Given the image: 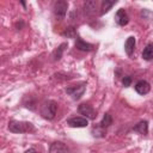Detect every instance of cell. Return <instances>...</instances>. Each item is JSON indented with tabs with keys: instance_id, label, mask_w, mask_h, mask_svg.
<instances>
[{
	"instance_id": "obj_1",
	"label": "cell",
	"mask_w": 153,
	"mask_h": 153,
	"mask_svg": "<svg viewBox=\"0 0 153 153\" xmlns=\"http://www.w3.org/2000/svg\"><path fill=\"white\" fill-rule=\"evenodd\" d=\"M8 130L14 134H24V133H32L35 131V127L31 122L25 121H16L12 120L8 122Z\"/></svg>"
},
{
	"instance_id": "obj_2",
	"label": "cell",
	"mask_w": 153,
	"mask_h": 153,
	"mask_svg": "<svg viewBox=\"0 0 153 153\" xmlns=\"http://www.w3.org/2000/svg\"><path fill=\"white\" fill-rule=\"evenodd\" d=\"M57 111V103L54 100H45L41 106V116L48 121H51L55 118Z\"/></svg>"
},
{
	"instance_id": "obj_3",
	"label": "cell",
	"mask_w": 153,
	"mask_h": 153,
	"mask_svg": "<svg viewBox=\"0 0 153 153\" xmlns=\"http://www.w3.org/2000/svg\"><path fill=\"white\" fill-rule=\"evenodd\" d=\"M85 91H86V82L73 85V86H69L66 88V93L69 94L71 98L74 100H79L82 97V94L85 93Z\"/></svg>"
},
{
	"instance_id": "obj_4",
	"label": "cell",
	"mask_w": 153,
	"mask_h": 153,
	"mask_svg": "<svg viewBox=\"0 0 153 153\" xmlns=\"http://www.w3.org/2000/svg\"><path fill=\"white\" fill-rule=\"evenodd\" d=\"M54 14L57 19H63L67 11H68V1L66 0H57L53 6Z\"/></svg>"
},
{
	"instance_id": "obj_5",
	"label": "cell",
	"mask_w": 153,
	"mask_h": 153,
	"mask_svg": "<svg viewBox=\"0 0 153 153\" xmlns=\"http://www.w3.org/2000/svg\"><path fill=\"white\" fill-rule=\"evenodd\" d=\"M78 112L80 115H82V117H86L87 120H94L96 118V110L93 109V106L88 103H81L78 108Z\"/></svg>"
},
{
	"instance_id": "obj_6",
	"label": "cell",
	"mask_w": 153,
	"mask_h": 153,
	"mask_svg": "<svg viewBox=\"0 0 153 153\" xmlns=\"http://www.w3.org/2000/svg\"><path fill=\"white\" fill-rule=\"evenodd\" d=\"M67 124L72 128H84L88 126V120L82 116H74L67 120Z\"/></svg>"
},
{
	"instance_id": "obj_7",
	"label": "cell",
	"mask_w": 153,
	"mask_h": 153,
	"mask_svg": "<svg viewBox=\"0 0 153 153\" xmlns=\"http://www.w3.org/2000/svg\"><path fill=\"white\" fill-rule=\"evenodd\" d=\"M49 153H69V148L61 141H54L49 146Z\"/></svg>"
},
{
	"instance_id": "obj_8",
	"label": "cell",
	"mask_w": 153,
	"mask_h": 153,
	"mask_svg": "<svg viewBox=\"0 0 153 153\" xmlns=\"http://www.w3.org/2000/svg\"><path fill=\"white\" fill-rule=\"evenodd\" d=\"M115 22L120 25V26H124L129 23V16L128 13L126 12L124 8H120L117 10L116 14H115Z\"/></svg>"
},
{
	"instance_id": "obj_9",
	"label": "cell",
	"mask_w": 153,
	"mask_h": 153,
	"mask_svg": "<svg viewBox=\"0 0 153 153\" xmlns=\"http://www.w3.org/2000/svg\"><path fill=\"white\" fill-rule=\"evenodd\" d=\"M134 87H135V91H136L139 94H141V96L147 94V93L151 91V85H149V82L146 81V80H143V79L139 80V81L135 84Z\"/></svg>"
},
{
	"instance_id": "obj_10",
	"label": "cell",
	"mask_w": 153,
	"mask_h": 153,
	"mask_svg": "<svg viewBox=\"0 0 153 153\" xmlns=\"http://www.w3.org/2000/svg\"><path fill=\"white\" fill-rule=\"evenodd\" d=\"M75 48L78 50H81V51H92L94 49V45L91 44V43H87L85 42L82 38H80L79 36L76 37L75 39Z\"/></svg>"
},
{
	"instance_id": "obj_11",
	"label": "cell",
	"mask_w": 153,
	"mask_h": 153,
	"mask_svg": "<svg viewBox=\"0 0 153 153\" xmlns=\"http://www.w3.org/2000/svg\"><path fill=\"white\" fill-rule=\"evenodd\" d=\"M135 45H136V41H135V37L134 36H129L124 43V51L128 56H131L134 54V50H135Z\"/></svg>"
},
{
	"instance_id": "obj_12",
	"label": "cell",
	"mask_w": 153,
	"mask_h": 153,
	"mask_svg": "<svg viewBox=\"0 0 153 153\" xmlns=\"http://www.w3.org/2000/svg\"><path fill=\"white\" fill-rule=\"evenodd\" d=\"M133 130L136 131V133H139V134H141V135H147L148 134V122L146 120H142V121L137 122L134 126Z\"/></svg>"
},
{
	"instance_id": "obj_13",
	"label": "cell",
	"mask_w": 153,
	"mask_h": 153,
	"mask_svg": "<svg viewBox=\"0 0 153 153\" xmlns=\"http://www.w3.org/2000/svg\"><path fill=\"white\" fill-rule=\"evenodd\" d=\"M96 8H97V1L87 0V1L84 2V12H85V14H87V16L92 14L96 11Z\"/></svg>"
},
{
	"instance_id": "obj_14",
	"label": "cell",
	"mask_w": 153,
	"mask_h": 153,
	"mask_svg": "<svg viewBox=\"0 0 153 153\" xmlns=\"http://www.w3.org/2000/svg\"><path fill=\"white\" fill-rule=\"evenodd\" d=\"M142 59L146 61L153 60V43H148L142 50Z\"/></svg>"
},
{
	"instance_id": "obj_15",
	"label": "cell",
	"mask_w": 153,
	"mask_h": 153,
	"mask_svg": "<svg viewBox=\"0 0 153 153\" xmlns=\"http://www.w3.org/2000/svg\"><path fill=\"white\" fill-rule=\"evenodd\" d=\"M91 133H92V135H93L94 137H105V135H106V128H103V127L99 126V123H98V124H96V126L92 128Z\"/></svg>"
},
{
	"instance_id": "obj_16",
	"label": "cell",
	"mask_w": 153,
	"mask_h": 153,
	"mask_svg": "<svg viewBox=\"0 0 153 153\" xmlns=\"http://www.w3.org/2000/svg\"><path fill=\"white\" fill-rule=\"evenodd\" d=\"M67 47V43H62V44H60L54 51H53V60L54 61H59V60H61V57H62V53L65 51V48Z\"/></svg>"
},
{
	"instance_id": "obj_17",
	"label": "cell",
	"mask_w": 153,
	"mask_h": 153,
	"mask_svg": "<svg viewBox=\"0 0 153 153\" xmlns=\"http://www.w3.org/2000/svg\"><path fill=\"white\" fill-rule=\"evenodd\" d=\"M116 2H117L116 0H115V1H109V0H103V1H102V8H100L102 11H100V14L103 16L104 13H108V12H109V11L111 10V7H112V6H114V5L116 4Z\"/></svg>"
},
{
	"instance_id": "obj_18",
	"label": "cell",
	"mask_w": 153,
	"mask_h": 153,
	"mask_svg": "<svg viewBox=\"0 0 153 153\" xmlns=\"http://www.w3.org/2000/svg\"><path fill=\"white\" fill-rule=\"evenodd\" d=\"M112 122H114V121H112L111 115H110L109 112H106V114H104L102 121L99 122V126H102L103 128H109V127L112 124Z\"/></svg>"
},
{
	"instance_id": "obj_19",
	"label": "cell",
	"mask_w": 153,
	"mask_h": 153,
	"mask_svg": "<svg viewBox=\"0 0 153 153\" xmlns=\"http://www.w3.org/2000/svg\"><path fill=\"white\" fill-rule=\"evenodd\" d=\"M62 35L66 36V37H68V38H76V37H78V35H76V30H75L73 26L67 27V29L62 32Z\"/></svg>"
},
{
	"instance_id": "obj_20",
	"label": "cell",
	"mask_w": 153,
	"mask_h": 153,
	"mask_svg": "<svg viewBox=\"0 0 153 153\" xmlns=\"http://www.w3.org/2000/svg\"><path fill=\"white\" fill-rule=\"evenodd\" d=\"M131 76L130 75H126V76H123V79H122V84H123V86L124 87H129L130 86V84H131Z\"/></svg>"
},
{
	"instance_id": "obj_21",
	"label": "cell",
	"mask_w": 153,
	"mask_h": 153,
	"mask_svg": "<svg viewBox=\"0 0 153 153\" xmlns=\"http://www.w3.org/2000/svg\"><path fill=\"white\" fill-rule=\"evenodd\" d=\"M24 153H39L37 149H35V148H29V149H26Z\"/></svg>"
}]
</instances>
